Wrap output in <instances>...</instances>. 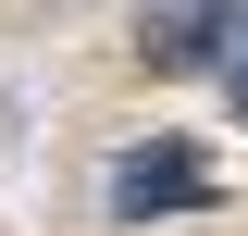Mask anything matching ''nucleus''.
Here are the masks:
<instances>
[{
    "instance_id": "7ed1b4c3",
    "label": "nucleus",
    "mask_w": 248,
    "mask_h": 236,
    "mask_svg": "<svg viewBox=\"0 0 248 236\" xmlns=\"http://www.w3.org/2000/svg\"><path fill=\"white\" fill-rule=\"evenodd\" d=\"M223 100H236V124H248V0H236V25H223Z\"/></svg>"
},
{
    "instance_id": "f03ea898",
    "label": "nucleus",
    "mask_w": 248,
    "mask_h": 236,
    "mask_svg": "<svg viewBox=\"0 0 248 236\" xmlns=\"http://www.w3.org/2000/svg\"><path fill=\"white\" fill-rule=\"evenodd\" d=\"M223 25H236V0H174V13H161L149 25V62H223Z\"/></svg>"
},
{
    "instance_id": "f257e3e1",
    "label": "nucleus",
    "mask_w": 248,
    "mask_h": 236,
    "mask_svg": "<svg viewBox=\"0 0 248 236\" xmlns=\"http://www.w3.org/2000/svg\"><path fill=\"white\" fill-rule=\"evenodd\" d=\"M174 211H211V162L186 137H137L112 162V224H174Z\"/></svg>"
}]
</instances>
